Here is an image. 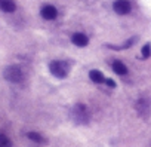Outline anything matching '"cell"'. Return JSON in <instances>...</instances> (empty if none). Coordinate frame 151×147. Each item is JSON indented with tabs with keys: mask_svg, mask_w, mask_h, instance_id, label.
Masks as SVG:
<instances>
[{
	"mask_svg": "<svg viewBox=\"0 0 151 147\" xmlns=\"http://www.w3.org/2000/svg\"><path fill=\"white\" fill-rule=\"evenodd\" d=\"M71 116H73L74 122H76V123H79V125H86V123H89V120H91L89 109H88L85 104H82V103L76 104V106L73 107V110H71Z\"/></svg>",
	"mask_w": 151,
	"mask_h": 147,
	"instance_id": "obj_1",
	"label": "cell"
},
{
	"mask_svg": "<svg viewBox=\"0 0 151 147\" xmlns=\"http://www.w3.org/2000/svg\"><path fill=\"white\" fill-rule=\"evenodd\" d=\"M3 77L11 83H21L24 80V71L18 65H9L3 71Z\"/></svg>",
	"mask_w": 151,
	"mask_h": 147,
	"instance_id": "obj_2",
	"label": "cell"
},
{
	"mask_svg": "<svg viewBox=\"0 0 151 147\" xmlns=\"http://www.w3.org/2000/svg\"><path fill=\"white\" fill-rule=\"evenodd\" d=\"M49 70H50L52 75L55 77H58V79H64L68 75V65L64 61H52L49 64Z\"/></svg>",
	"mask_w": 151,
	"mask_h": 147,
	"instance_id": "obj_3",
	"label": "cell"
},
{
	"mask_svg": "<svg viewBox=\"0 0 151 147\" xmlns=\"http://www.w3.org/2000/svg\"><path fill=\"white\" fill-rule=\"evenodd\" d=\"M135 107H136V112H138L142 117H147V116L150 114V112H151V103H150L147 98H139V100L136 101Z\"/></svg>",
	"mask_w": 151,
	"mask_h": 147,
	"instance_id": "obj_4",
	"label": "cell"
},
{
	"mask_svg": "<svg viewBox=\"0 0 151 147\" xmlns=\"http://www.w3.org/2000/svg\"><path fill=\"white\" fill-rule=\"evenodd\" d=\"M113 9L119 15H127L132 8H130V3L127 2V0H116L114 5H113Z\"/></svg>",
	"mask_w": 151,
	"mask_h": 147,
	"instance_id": "obj_5",
	"label": "cell"
},
{
	"mask_svg": "<svg viewBox=\"0 0 151 147\" xmlns=\"http://www.w3.org/2000/svg\"><path fill=\"white\" fill-rule=\"evenodd\" d=\"M40 15H42V18H45V20H47V21H52V20L56 18L58 11H56V8L52 6V5H45V6L40 9Z\"/></svg>",
	"mask_w": 151,
	"mask_h": 147,
	"instance_id": "obj_6",
	"label": "cell"
},
{
	"mask_svg": "<svg viewBox=\"0 0 151 147\" xmlns=\"http://www.w3.org/2000/svg\"><path fill=\"white\" fill-rule=\"evenodd\" d=\"M71 42H73L76 46H79V48H85V46H88V43H89V37H88L85 33H74L73 37H71Z\"/></svg>",
	"mask_w": 151,
	"mask_h": 147,
	"instance_id": "obj_7",
	"label": "cell"
},
{
	"mask_svg": "<svg viewBox=\"0 0 151 147\" xmlns=\"http://www.w3.org/2000/svg\"><path fill=\"white\" fill-rule=\"evenodd\" d=\"M15 9H17V5L14 0H0V11L12 14V12H15Z\"/></svg>",
	"mask_w": 151,
	"mask_h": 147,
	"instance_id": "obj_8",
	"label": "cell"
},
{
	"mask_svg": "<svg viewBox=\"0 0 151 147\" xmlns=\"http://www.w3.org/2000/svg\"><path fill=\"white\" fill-rule=\"evenodd\" d=\"M113 70L117 73V75H120V76L127 75V67H126L122 61H114V62H113Z\"/></svg>",
	"mask_w": 151,
	"mask_h": 147,
	"instance_id": "obj_9",
	"label": "cell"
},
{
	"mask_svg": "<svg viewBox=\"0 0 151 147\" xmlns=\"http://www.w3.org/2000/svg\"><path fill=\"white\" fill-rule=\"evenodd\" d=\"M89 77H91V80L95 82V83H104V82H105L104 75H102L99 70H92V71L89 73Z\"/></svg>",
	"mask_w": 151,
	"mask_h": 147,
	"instance_id": "obj_10",
	"label": "cell"
},
{
	"mask_svg": "<svg viewBox=\"0 0 151 147\" xmlns=\"http://www.w3.org/2000/svg\"><path fill=\"white\" fill-rule=\"evenodd\" d=\"M27 137H28L31 141L39 143V144H45V143H46V140H45L40 134H37V132H27Z\"/></svg>",
	"mask_w": 151,
	"mask_h": 147,
	"instance_id": "obj_11",
	"label": "cell"
},
{
	"mask_svg": "<svg viewBox=\"0 0 151 147\" xmlns=\"http://www.w3.org/2000/svg\"><path fill=\"white\" fill-rule=\"evenodd\" d=\"M0 147H12V141L9 137L0 134Z\"/></svg>",
	"mask_w": 151,
	"mask_h": 147,
	"instance_id": "obj_12",
	"label": "cell"
},
{
	"mask_svg": "<svg viewBox=\"0 0 151 147\" xmlns=\"http://www.w3.org/2000/svg\"><path fill=\"white\" fill-rule=\"evenodd\" d=\"M141 54H142V58H144V59L148 58V56H151V45H150V43H145V45L142 46Z\"/></svg>",
	"mask_w": 151,
	"mask_h": 147,
	"instance_id": "obj_13",
	"label": "cell"
},
{
	"mask_svg": "<svg viewBox=\"0 0 151 147\" xmlns=\"http://www.w3.org/2000/svg\"><path fill=\"white\" fill-rule=\"evenodd\" d=\"M104 83H107L110 88H116V82L113 80V79H105V82Z\"/></svg>",
	"mask_w": 151,
	"mask_h": 147,
	"instance_id": "obj_14",
	"label": "cell"
}]
</instances>
